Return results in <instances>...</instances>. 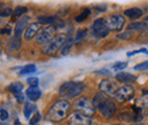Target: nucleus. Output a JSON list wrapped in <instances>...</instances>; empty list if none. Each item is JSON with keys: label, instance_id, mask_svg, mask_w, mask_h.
<instances>
[{"label": "nucleus", "instance_id": "f257e3e1", "mask_svg": "<svg viewBox=\"0 0 148 125\" xmlns=\"http://www.w3.org/2000/svg\"><path fill=\"white\" fill-rule=\"evenodd\" d=\"M93 106L99 110L101 116L104 118L110 120L115 114H116V105L115 102L110 99L104 92H98L96 93L93 98Z\"/></svg>", "mask_w": 148, "mask_h": 125}, {"label": "nucleus", "instance_id": "f03ea898", "mask_svg": "<svg viewBox=\"0 0 148 125\" xmlns=\"http://www.w3.org/2000/svg\"><path fill=\"white\" fill-rule=\"evenodd\" d=\"M71 110V104L65 100V99H60L57 100L55 104L49 108L48 113H47V120L51 121V122H62L63 120H65L69 115Z\"/></svg>", "mask_w": 148, "mask_h": 125}, {"label": "nucleus", "instance_id": "7ed1b4c3", "mask_svg": "<svg viewBox=\"0 0 148 125\" xmlns=\"http://www.w3.org/2000/svg\"><path fill=\"white\" fill-rule=\"evenodd\" d=\"M66 39H67V36L64 33H59V34L55 36L50 41H48L46 44H43V47L41 49L42 54L47 55V56H56L62 50Z\"/></svg>", "mask_w": 148, "mask_h": 125}, {"label": "nucleus", "instance_id": "20e7f679", "mask_svg": "<svg viewBox=\"0 0 148 125\" xmlns=\"http://www.w3.org/2000/svg\"><path fill=\"white\" fill-rule=\"evenodd\" d=\"M86 88L83 82H66L60 85L59 88V96L67 99H73L79 97Z\"/></svg>", "mask_w": 148, "mask_h": 125}, {"label": "nucleus", "instance_id": "39448f33", "mask_svg": "<svg viewBox=\"0 0 148 125\" xmlns=\"http://www.w3.org/2000/svg\"><path fill=\"white\" fill-rule=\"evenodd\" d=\"M74 107L79 113L89 117H91L96 113V107L93 106V102L87 97H79L77 99H75Z\"/></svg>", "mask_w": 148, "mask_h": 125}, {"label": "nucleus", "instance_id": "423d86ee", "mask_svg": "<svg viewBox=\"0 0 148 125\" xmlns=\"http://www.w3.org/2000/svg\"><path fill=\"white\" fill-rule=\"evenodd\" d=\"M105 23H106V26L110 31L113 32H120L123 27H124V24H125V18L123 15H111L107 18H105Z\"/></svg>", "mask_w": 148, "mask_h": 125}, {"label": "nucleus", "instance_id": "0eeeda50", "mask_svg": "<svg viewBox=\"0 0 148 125\" xmlns=\"http://www.w3.org/2000/svg\"><path fill=\"white\" fill-rule=\"evenodd\" d=\"M91 30H92L93 36L96 38H99V39L106 38L110 33V30L107 29L106 23H105V18H97L92 23Z\"/></svg>", "mask_w": 148, "mask_h": 125}, {"label": "nucleus", "instance_id": "6e6552de", "mask_svg": "<svg viewBox=\"0 0 148 125\" xmlns=\"http://www.w3.org/2000/svg\"><path fill=\"white\" fill-rule=\"evenodd\" d=\"M56 27L48 25L46 27H42L40 30V32L38 33V36H36V41L38 44H46L48 41H50L54 36H55Z\"/></svg>", "mask_w": 148, "mask_h": 125}, {"label": "nucleus", "instance_id": "1a4fd4ad", "mask_svg": "<svg viewBox=\"0 0 148 125\" xmlns=\"http://www.w3.org/2000/svg\"><path fill=\"white\" fill-rule=\"evenodd\" d=\"M133 93H134V89L132 85H123L122 88H119L116 90V92L113 94V97L116 101L123 102V101L130 100L133 97Z\"/></svg>", "mask_w": 148, "mask_h": 125}, {"label": "nucleus", "instance_id": "9d476101", "mask_svg": "<svg viewBox=\"0 0 148 125\" xmlns=\"http://www.w3.org/2000/svg\"><path fill=\"white\" fill-rule=\"evenodd\" d=\"M117 84L115 81L110 80V79H104L100 83H99V90L100 92H104L105 94H114L116 92Z\"/></svg>", "mask_w": 148, "mask_h": 125}, {"label": "nucleus", "instance_id": "9b49d317", "mask_svg": "<svg viewBox=\"0 0 148 125\" xmlns=\"http://www.w3.org/2000/svg\"><path fill=\"white\" fill-rule=\"evenodd\" d=\"M70 125H92V120L81 113H74L70 118Z\"/></svg>", "mask_w": 148, "mask_h": 125}, {"label": "nucleus", "instance_id": "f8f14e48", "mask_svg": "<svg viewBox=\"0 0 148 125\" xmlns=\"http://www.w3.org/2000/svg\"><path fill=\"white\" fill-rule=\"evenodd\" d=\"M41 29H42V27H41V24H40L39 22L29 24L27 27H26L25 31H24V39H25V41H31L34 36H38V33L40 32Z\"/></svg>", "mask_w": 148, "mask_h": 125}, {"label": "nucleus", "instance_id": "ddd939ff", "mask_svg": "<svg viewBox=\"0 0 148 125\" xmlns=\"http://www.w3.org/2000/svg\"><path fill=\"white\" fill-rule=\"evenodd\" d=\"M29 20H30V17H27V16H23V17H21L16 22V25H15V30H14V33H15V36H22V33L24 32V30L27 27V23H29Z\"/></svg>", "mask_w": 148, "mask_h": 125}, {"label": "nucleus", "instance_id": "4468645a", "mask_svg": "<svg viewBox=\"0 0 148 125\" xmlns=\"http://www.w3.org/2000/svg\"><path fill=\"white\" fill-rule=\"evenodd\" d=\"M22 46V41H21V38L18 36H13L8 42H7V50L13 53V51H17L19 50Z\"/></svg>", "mask_w": 148, "mask_h": 125}, {"label": "nucleus", "instance_id": "2eb2a0df", "mask_svg": "<svg viewBox=\"0 0 148 125\" xmlns=\"http://www.w3.org/2000/svg\"><path fill=\"white\" fill-rule=\"evenodd\" d=\"M124 15L131 19H138L144 15V10L138 7H133V8H129L127 10H124Z\"/></svg>", "mask_w": 148, "mask_h": 125}, {"label": "nucleus", "instance_id": "dca6fc26", "mask_svg": "<svg viewBox=\"0 0 148 125\" xmlns=\"http://www.w3.org/2000/svg\"><path fill=\"white\" fill-rule=\"evenodd\" d=\"M25 94L31 101H37L41 97V90L39 89L38 87H30L29 89L26 90Z\"/></svg>", "mask_w": 148, "mask_h": 125}, {"label": "nucleus", "instance_id": "f3484780", "mask_svg": "<svg viewBox=\"0 0 148 125\" xmlns=\"http://www.w3.org/2000/svg\"><path fill=\"white\" fill-rule=\"evenodd\" d=\"M128 30L136 32H145L148 30V24L146 22H134L128 25Z\"/></svg>", "mask_w": 148, "mask_h": 125}, {"label": "nucleus", "instance_id": "a211bd4d", "mask_svg": "<svg viewBox=\"0 0 148 125\" xmlns=\"http://www.w3.org/2000/svg\"><path fill=\"white\" fill-rule=\"evenodd\" d=\"M115 79H116L119 82L124 83V84H125V83H131V82H133V81L136 80L134 75H132V74H130V73H124V72L116 74Z\"/></svg>", "mask_w": 148, "mask_h": 125}, {"label": "nucleus", "instance_id": "6ab92c4d", "mask_svg": "<svg viewBox=\"0 0 148 125\" xmlns=\"http://www.w3.org/2000/svg\"><path fill=\"white\" fill-rule=\"evenodd\" d=\"M136 106L141 110V113H147L148 111V96H144L141 98H139L136 102Z\"/></svg>", "mask_w": 148, "mask_h": 125}, {"label": "nucleus", "instance_id": "aec40b11", "mask_svg": "<svg viewBox=\"0 0 148 125\" xmlns=\"http://www.w3.org/2000/svg\"><path fill=\"white\" fill-rule=\"evenodd\" d=\"M72 46H73V38L70 34V36H67V39H66V41H65V43H64V46H63V48L60 50V55L65 56V55L69 54L71 48H72Z\"/></svg>", "mask_w": 148, "mask_h": 125}, {"label": "nucleus", "instance_id": "412c9836", "mask_svg": "<svg viewBox=\"0 0 148 125\" xmlns=\"http://www.w3.org/2000/svg\"><path fill=\"white\" fill-rule=\"evenodd\" d=\"M8 90L10 92H13L15 96L18 94V93H22V90H23V84L21 82H14L12 84L8 85Z\"/></svg>", "mask_w": 148, "mask_h": 125}, {"label": "nucleus", "instance_id": "4be33fe9", "mask_svg": "<svg viewBox=\"0 0 148 125\" xmlns=\"http://www.w3.org/2000/svg\"><path fill=\"white\" fill-rule=\"evenodd\" d=\"M90 14H91V12H90L89 8H84V9H82V12L80 13V15H77V16L75 17V22L81 23V22L86 20L87 18L90 16Z\"/></svg>", "mask_w": 148, "mask_h": 125}, {"label": "nucleus", "instance_id": "5701e85b", "mask_svg": "<svg viewBox=\"0 0 148 125\" xmlns=\"http://www.w3.org/2000/svg\"><path fill=\"white\" fill-rule=\"evenodd\" d=\"M36 110V106L32 105L31 102H26L24 105V115L26 118H30V116L33 114V111Z\"/></svg>", "mask_w": 148, "mask_h": 125}, {"label": "nucleus", "instance_id": "b1692460", "mask_svg": "<svg viewBox=\"0 0 148 125\" xmlns=\"http://www.w3.org/2000/svg\"><path fill=\"white\" fill-rule=\"evenodd\" d=\"M37 71V67L34 64H29L26 66H24L22 70H21V74L22 75H25V74H30V73H34Z\"/></svg>", "mask_w": 148, "mask_h": 125}, {"label": "nucleus", "instance_id": "393cba45", "mask_svg": "<svg viewBox=\"0 0 148 125\" xmlns=\"http://www.w3.org/2000/svg\"><path fill=\"white\" fill-rule=\"evenodd\" d=\"M27 12V8L25 6H17L14 10V16L15 17H23L24 14H26Z\"/></svg>", "mask_w": 148, "mask_h": 125}, {"label": "nucleus", "instance_id": "a878e982", "mask_svg": "<svg viewBox=\"0 0 148 125\" xmlns=\"http://www.w3.org/2000/svg\"><path fill=\"white\" fill-rule=\"evenodd\" d=\"M133 36V32H131V31H127V32H123V33H119L117 34V39H120V40H124V41H127V40H130L131 38Z\"/></svg>", "mask_w": 148, "mask_h": 125}, {"label": "nucleus", "instance_id": "bb28decb", "mask_svg": "<svg viewBox=\"0 0 148 125\" xmlns=\"http://www.w3.org/2000/svg\"><path fill=\"white\" fill-rule=\"evenodd\" d=\"M87 34V30L86 29H82V30H79L77 32H76V36H75V42L76 43H79L84 36Z\"/></svg>", "mask_w": 148, "mask_h": 125}, {"label": "nucleus", "instance_id": "cd10ccee", "mask_svg": "<svg viewBox=\"0 0 148 125\" xmlns=\"http://www.w3.org/2000/svg\"><path fill=\"white\" fill-rule=\"evenodd\" d=\"M127 65L128 64L125 61H117V63H115L113 65V70H115V71H122V70H124L127 67Z\"/></svg>", "mask_w": 148, "mask_h": 125}, {"label": "nucleus", "instance_id": "c85d7f7f", "mask_svg": "<svg viewBox=\"0 0 148 125\" xmlns=\"http://www.w3.org/2000/svg\"><path fill=\"white\" fill-rule=\"evenodd\" d=\"M40 120H41V114L37 111L34 115H33V117L30 120V124L31 125H38V123L40 122Z\"/></svg>", "mask_w": 148, "mask_h": 125}, {"label": "nucleus", "instance_id": "c756f323", "mask_svg": "<svg viewBox=\"0 0 148 125\" xmlns=\"http://www.w3.org/2000/svg\"><path fill=\"white\" fill-rule=\"evenodd\" d=\"M13 9L12 8H3L1 12H0V17H8L10 15H13Z\"/></svg>", "mask_w": 148, "mask_h": 125}, {"label": "nucleus", "instance_id": "7c9ffc66", "mask_svg": "<svg viewBox=\"0 0 148 125\" xmlns=\"http://www.w3.org/2000/svg\"><path fill=\"white\" fill-rule=\"evenodd\" d=\"M134 70H137V71H146V70H148V60L141 63V64L136 65L134 66Z\"/></svg>", "mask_w": 148, "mask_h": 125}, {"label": "nucleus", "instance_id": "2f4dec72", "mask_svg": "<svg viewBox=\"0 0 148 125\" xmlns=\"http://www.w3.org/2000/svg\"><path fill=\"white\" fill-rule=\"evenodd\" d=\"M27 83L30 84V87H38L39 80H38L37 77H29L27 79Z\"/></svg>", "mask_w": 148, "mask_h": 125}, {"label": "nucleus", "instance_id": "473e14b6", "mask_svg": "<svg viewBox=\"0 0 148 125\" xmlns=\"http://www.w3.org/2000/svg\"><path fill=\"white\" fill-rule=\"evenodd\" d=\"M8 117H9V115H8L7 110L6 109H0V118L2 121H6V120H8Z\"/></svg>", "mask_w": 148, "mask_h": 125}, {"label": "nucleus", "instance_id": "72a5a7b5", "mask_svg": "<svg viewBox=\"0 0 148 125\" xmlns=\"http://www.w3.org/2000/svg\"><path fill=\"white\" fill-rule=\"evenodd\" d=\"M96 74H99V75H105V76H111L112 73L110 71H107V70H105V68H103V70H98V71L95 72Z\"/></svg>", "mask_w": 148, "mask_h": 125}, {"label": "nucleus", "instance_id": "f704fd0d", "mask_svg": "<svg viewBox=\"0 0 148 125\" xmlns=\"http://www.w3.org/2000/svg\"><path fill=\"white\" fill-rule=\"evenodd\" d=\"M137 41L138 42H147L148 41V34H146V33H141L140 36H138V39H137Z\"/></svg>", "mask_w": 148, "mask_h": 125}, {"label": "nucleus", "instance_id": "c9c22d12", "mask_svg": "<svg viewBox=\"0 0 148 125\" xmlns=\"http://www.w3.org/2000/svg\"><path fill=\"white\" fill-rule=\"evenodd\" d=\"M106 5H98V6H95V9L98 10V12H105L106 10Z\"/></svg>", "mask_w": 148, "mask_h": 125}, {"label": "nucleus", "instance_id": "e433bc0d", "mask_svg": "<svg viewBox=\"0 0 148 125\" xmlns=\"http://www.w3.org/2000/svg\"><path fill=\"white\" fill-rule=\"evenodd\" d=\"M7 33H10V27H7V29H2L0 31V34H7Z\"/></svg>", "mask_w": 148, "mask_h": 125}, {"label": "nucleus", "instance_id": "4c0bfd02", "mask_svg": "<svg viewBox=\"0 0 148 125\" xmlns=\"http://www.w3.org/2000/svg\"><path fill=\"white\" fill-rule=\"evenodd\" d=\"M16 99H17V101H18V102H23L24 97H23V94H22V93H18V94H16Z\"/></svg>", "mask_w": 148, "mask_h": 125}, {"label": "nucleus", "instance_id": "58836bf2", "mask_svg": "<svg viewBox=\"0 0 148 125\" xmlns=\"http://www.w3.org/2000/svg\"><path fill=\"white\" fill-rule=\"evenodd\" d=\"M143 93H144L145 96H148V90H144V91H143Z\"/></svg>", "mask_w": 148, "mask_h": 125}, {"label": "nucleus", "instance_id": "ea45409f", "mask_svg": "<svg viewBox=\"0 0 148 125\" xmlns=\"http://www.w3.org/2000/svg\"><path fill=\"white\" fill-rule=\"evenodd\" d=\"M3 8H5V7H3V6H2V3H1V2H0V12H1V10H2V9H3Z\"/></svg>", "mask_w": 148, "mask_h": 125}, {"label": "nucleus", "instance_id": "a19ab883", "mask_svg": "<svg viewBox=\"0 0 148 125\" xmlns=\"http://www.w3.org/2000/svg\"><path fill=\"white\" fill-rule=\"evenodd\" d=\"M2 53V46H1V42H0V55Z\"/></svg>", "mask_w": 148, "mask_h": 125}, {"label": "nucleus", "instance_id": "79ce46f5", "mask_svg": "<svg viewBox=\"0 0 148 125\" xmlns=\"http://www.w3.org/2000/svg\"><path fill=\"white\" fill-rule=\"evenodd\" d=\"M134 125H145V124H143V123H136Z\"/></svg>", "mask_w": 148, "mask_h": 125}, {"label": "nucleus", "instance_id": "37998d69", "mask_svg": "<svg viewBox=\"0 0 148 125\" xmlns=\"http://www.w3.org/2000/svg\"><path fill=\"white\" fill-rule=\"evenodd\" d=\"M0 125H8L7 123H0Z\"/></svg>", "mask_w": 148, "mask_h": 125}, {"label": "nucleus", "instance_id": "c03bdc74", "mask_svg": "<svg viewBox=\"0 0 148 125\" xmlns=\"http://www.w3.org/2000/svg\"><path fill=\"white\" fill-rule=\"evenodd\" d=\"M146 20H147V22H148V16H147V17H146Z\"/></svg>", "mask_w": 148, "mask_h": 125}, {"label": "nucleus", "instance_id": "a18cd8bd", "mask_svg": "<svg viewBox=\"0 0 148 125\" xmlns=\"http://www.w3.org/2000/svg\"><path fill=\"white\" fill-rule=\"evenodd\" d=\"M113 125H122V124H113Z\"/></svg>", "mask_w": 148, "mask_h": 125}]
</instances>
